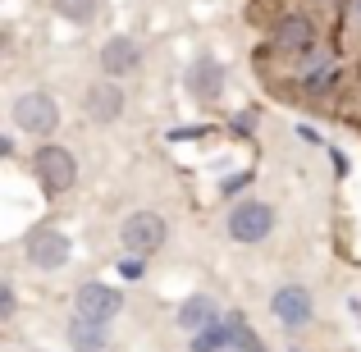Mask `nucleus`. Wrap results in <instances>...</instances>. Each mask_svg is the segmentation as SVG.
I'll list each match as a JSON object with an SVG mask.
<instances>
[{"instance_id": "f257e3e1", "label": "nucleus", "mask_w": 361, "mask_h": 352, "mask_svg": "<svg viewBox=\"0 0 361 352\" xmlns=\"http://www.w3.org/2000/svg\"><path fill=\"white\" fill-rule=\"evenodd\" d=\"M32 174H37V188H42L46 202H60L64 193H73L78 183V156L60 142H37L32 151Z\"/></svg>"}, {"instance_id": "f03ea898", "label": "nucleus", "mask_w": 361, "mask_h": 352, "mask_svg": "<svg viewBox=\"0 0 361 352\" xmlns=\"http://www.w3.org/2000/svg\"><path fill=\"white\" fill-rule=\"evenodd\" d=\"M9 128H18L32 142H51L55 128H60V101H55L51 92H42V87L18 92L14 106H9Z\"/></svg>"}, {"instance_id": "7ed1b4c3", "label": "nucleus", "mask_w": 361, "mask_h": 352, "mask_svg": "<svg viewBox=\"0 0 361 352\" xmlns=\"http://www.w3.org/2000/svg\"><path fill=\"white\" fill-rule=\"evenodd\" d=\"M274 229H279V215H274V206L261 202V197H243V202H233L229 215H224V233H229V243H238V247L270 243Z\"/></svg>"}, {"instance_id": "20e7f679", "label": "nucleus", "mask_w": 361, "mask_h": 352, "mask_svg": "<svg viewBox=\"0 0 361 352\" xmlns=\"http://www.w3.org/2000/svg\"><path fill=\"white\" fill-rule=\"evenodd\" d=\"M69 256H73V243H69V233L55 229V224H37V229L23 233V261L32 265V270L55 274V270L69 265Z\"/></svg>"}, {"instance_id": "39448f33", "label": "nucleus", "mask_w": 361, "mask_h": 352, "mask_svg": "<svg viewBox=\"0 0 361 352\" xmlns=\"http://www.w3.org/2000/svg\"><path fill=\"white\" fill-rule=\"evenodd\" d=\"M316 46H320V28H316V18H311L307 9H288V14L274 18V28H270V51L274 55L298 60V55L316 51Z\"/></svg>"}, {"instance_id": "423d86ee", "label": "nucleus", "mask_w": 361, "mask_h": 352, "mask_svg": "<svg viewBox=\"0 0 361 352\" xmlns=\"http://www.w3.org/2000/svg\"><path fill=\"white\" fill-rule=\"evenodd\" d=\"M224 83H229V69H224L220 55L202 51V55H192V60H188V69H183V92L197 101V106H220Z\"/></svg>"}, {"instance_id": "0eeeda50", "label": "nucleus", "mask_w": 361, "mask_h": 352, "mask_svg": "<svg viewBox=\"0 0 361 352\" xmlns=\"http://www.w3.org/2000/svg\"><path fill=\"white\" fill-rule=\"evenodd\" d=\"M119 243H123V252L156 256L160 247L169 243V220L160 211H133V215H123V224H119Z\"/></svg>"}, {"instance_id": "6e6552de", "label": "nucleus", "mask_w": 361, "mask_h": 352, "mask_svg": "<svg viewBox=\"0 0 361 352\" xmlns=\"http://www.w3.org/2000/svg\"><path fill=\"white\" fill-rule=\"evenodd\" d=\"M270 316L279 320L288 334H298V329H307L311 320H316V298H311L307 284H279V289L270 293Z\"/></svg>"}, {"instance_id": "1a4fd4ad", "label": "nucleus", "mask_w": 361, "mask_h": 352, "mask_svg": "<svg viewBox=\"0 0 361 352\" xmlns=\"http://www.w3.org/2000/svg\"><path fill=\"white\" fill-rule=\"evenodd\" d=\"M123 293L119 289H110V284H101V279H87V284H78L73 289V316H82V320H97V325H110V320L123 311Z\"/></svg>"}, {"instance_id": "9d476101", "label": "nucleus", "mask_w": 361, "mask_h": 352, "mask_svg": "<svg viewBox=\"0 0 361 352\" xmlns=\"http://www.w3.org/2000/svg\"><path fill=\"white\" fill-rule=\"evenodd\" d=\"M293 73H298V87L307 92V97H325L338 83V55L329 51V46H316V51L293 60Z\"/></svg>"}, {"instance_id": "9b49d317", "label": "nucleus", "mask_w": 361, "mask_h": 352, "mask_svg": "<svg viewBox=\"0 0 361 352\" xmlns=\"http://www.w3.org/2000/svg\"><path fill=\"white\" fill-rule=\"evenodd\" d=\"M97 64H101L106 78H128V73L142 69V42H137V37H128V32L106 37L101 51H97Z\"/></svg>"}, {"instance_id": "f8f14e48", "label": "nucleus", "mask_w": 361, "mask_h": 352, "mask_svg": "<svg viewBox=\"0 0 361 352\" xmlns=\"http://www.w3.org/2000/svg\"><path fill=\"white\" fill-rule=\"evenodd\" d=\"M123 106H128L123 83L119 78H106V73H101V78L87 87V97H82V110H87L92 123H115V119H123Z\"/></svg>"}, {"instance_id": "ddd939ff", "label": "nucleus", "mask_w": 361, "mask_h": 352, "mask_svg": "<svg viewBox=\"0 0 361 352\" xmlns=\"http://www.w3.org/2000/svg\"><path fill=\"white\" fill-rule=\"evenodd\" d=\"M233 344H238V320L220 316V320H211L206 329H197V334L188 339V352H233Z\"/></svg>"}, {"instance_id": "4468645a", "label": "nucleus", "mask_w": 361, "mask_h": 352, "mask_svg": "<svg viewBox=\"0 0 361 352\" xmlns=\"http://www.w3.org/2000/svg\"><path fill=\"white\" fill-rule=\"evenodd\" d=\"M69 348L73 352H110V325H97V320H82V316H69Z\"/></svg>"}, {"instance_id": "2eb2a0df", "label": "nucleus", "mask_w": 361, "mask_h": 352, "mask_svg": "<svg viewBox=\"0 0 361 352\" xmlns=\"http://www.w3.org/2000/svg\"><path fill=\"white\" fill-rule=\"evenodd\" d=\"M174 320H178V329L197 334V329H206L211 320H220V302H215V298H206V293H192L188 302H178Z\"/></svg>"}, {"instance_id": "dca6fc26", "label": "nucleus", "mask_w": 361, "mask_h": 352, "mask_svg": "<svg viewBox=\"0 0 361 352\" xmlns=\"http://www.w3.org/2000/svg\"><path fill=\"white\" fill-rule=\"evenodd\" d=\"M55 18H64V23L73 28H92L101 18V9H106V0H51Z\"/></svg>"}, {"instance_id": "f3484780", "label": "nucleus", "mask_w": 361, "mask_h": 352, "mask_svg": "<svg viewBox=\"0 0 361 352\" xmlns=\"http://www.w3.org/2000/svg\"><path fill=\"white\" fill-rule=\"evenodd\" d=\"M147 261H151V256H137V252H123L119 261H115V265H119V279H128V284H133V279H147Z\"/></svg>"}, {"instance_id": "a211bd4d", "label": "nucleus", "mask_w": 361, "mask_h": 352, "mask_svg": "<svg viewBox=\"0 0 361 352\" xmlns=\"http://www.w3.org/2000/svg\"><path fill=\"white\" fill-rule=\"evenodd\" d=\"M252 169H243V174H229V178H220V197H238L243 188H252Z\"/></svg>"}, {"instance_id": "6ab92c4d", "label": "nucleus", "mask_w": 361, "mask_h": 352, "mask_svg": "<svg viewBox=\"0 0 361 352\" xmlns=\"http://www.w3.org/2000/svg\"><path fill=\"white\" fill-rule=\"evenodd\" d=\"M14 311H18V293H14V279H5L0 284V320H14Z\"/></svg>"}, {"instance_id": "aec40b11", "label": "nucleus", "mask_w": 361, "mask_h": 352, "mask_svg": "<svg viewBox=\"0 0 361 352\" xmlns=\"http://www.w3.org/2000/svg\"><path fill=\"white\" fill-rule=\"evenodd\" d=\"M252 128H256V115H252V110H243V115L233 119V133H243V138H247Z\"/></svg>"}, {"instance_id": "412c9836", "label": "nucleus", "mask_w": 361, "mask_h": 352, "mask_svg": "<svg viewBox=\"0 0 361 352\" xmlns=\"http://www.w3.org/2000/svg\"><path fill=\"white\" fill-rule=\"evenodd\" d=\"M348 28L361 32V0H348Z\"/></svg>"}, {"instance_id": "4be33fe9", "label": "nucleus", "mask_w": 361, "mask_h": 352, "mask_svg": "<svg viewBox=\"0 0 361 352\" xmlns=\"http://www.w3.org/2000/svg\"><path fill=\"white\" fill-rule=\"evenodd\" d=\"M14 147H18V128H9L5 138H0V156H14Z\"/></svg>"}, {"instance_id": "5701e85b", "label": "nucleus", "mask_w": 361, "mask_h": 352, "mask_svg": "<svg viewBox=\"0 0 361 352\" xmlns=\"http://www.w3.org/2000/svg\"><path fill=\"white\" fill-rule=\"evenodd\" d=\"M329 156H334V169H338V178H343V174H348V160H343V151H334V147H329Z\"/></svg>"}]
</instances>
